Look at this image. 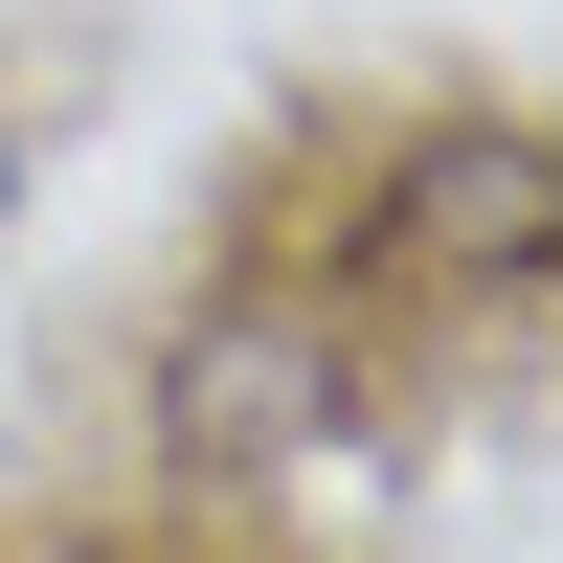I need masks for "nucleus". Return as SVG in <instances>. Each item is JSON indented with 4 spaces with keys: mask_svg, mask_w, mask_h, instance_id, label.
Listing matches in <instances>:
<instances>
[{
    "mask_svg": "<svg viewBox=\"0 0 563 563\" xmlns=\"http://www.w3.org/2000/svg\"><path fill=\"white\" fill-rule=\"evenodd\" d=\"M406 361L384 316H361V271H203V294L158 316V361H135V451H158L180 496H271V474H339V451H384Z\"/></svg>",
    "mask_w": 563,
    "mask_h": 563,
    "instance_id": "obj_1",
    "label": "nucleus"
},
{
    "mask_svg": "<svg viewBox=\"0 0 563 563\" xmlns=\"http://www.w3.org/2000/svg\"><path fill=\"white\" fill-rule=\"evenodd\" d=\"M361 271L451 316H563V113L541 90H429L361 158Z\"/></svg>",
    "mask_w": 563,
    "mask_h": 563,
    "instance_id": "obj_2",
    "label": "nucleus"
},
{
    "mask_svg": "<svg viewBox=\"0 0 563 563\" xmlns=\"http://www.w3.org/2000/svg\"><path fill=\"white\" fill-rule=\"evenodd\" d=\"M23 203H45V135L0 113V271H23Z\"/></svg>",
    "mask_w": 563,
    "mask_h": 563,
    "instance_id": "obj_3",
    "label": "nucleus"
},
{
    "mask_svg": "<svg viewBox=\"0 0 563 563\" xmlns=\"http://www.w3.org/2000/svg\"><path fill=\"white\" fill-rule=\"evenodd\" d=\"M0 563H135V541H90V519H0Z\"/></svg>",
    "mask_w": 563,
    "mask_h": 563,
    "instance_id": "obj_4",
    "label": "nucleus"
}]
</instances>
